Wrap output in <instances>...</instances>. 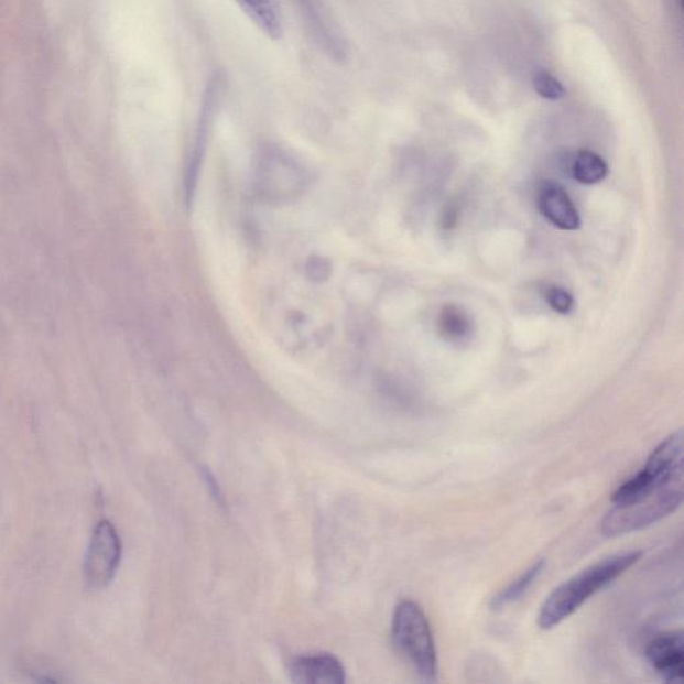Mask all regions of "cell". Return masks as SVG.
<instances>
[{"mask_svg":"<svg viewBox=\"0 0 684 684\" xmlns=\"http://www.w3.org/2000/svg\"><path fill=\"white\" fill-rule=\"evenodd\" d=\"M643 554L640 551L620 552L608 556L593 566L580 571L579 574L562 583L543 601L538 615V625L542 630L554 629L575 614L579 608L623 575L633 564H637Z\"/></svg>","mask_w":684,"mask_h":684,"instance_id":"obj_1","label":"cell"},{"mask_svg":"<svg viewBox=\"0 0 684 684\" xmlns=\"http://www.w3.org/2000/svg\"><path fill=\"white\" fill-rule=\"evenodd\" d=\"M392 638L397 649L425 681H436L437 651L428 618L416 601H400L392 620Z\"/></svg>","mask_w":684,"mask_h":684,"instance_id":"obj_2","label":"cell"},{"mask_svg":"<svg viewBox=\"0 0 684 684\" xmlns=\"http://www.w3.org/2000/svg\"><path fill=\"white\" fill-rule=\"evenodd\" d=\"M682 498L683 474L645 498L629 504L614 506L601 520V532L614 538L648 529L673 514L681 507Z\"/></svg>","mask_w":684,"mask_h":684,"instance_id":"obj_3","label":"cell"},{"mask_svg":"<svg viewBox=\"0 0 684 684\" xmlns=\"http://www.w3.org/2000/svg\"><path fill=\"white\" fill-rule=\"evenodd\" d=\"M683 432H674L658 445L644 467L621 485L612 495L614 506H623L645 498L682 475Z\"/></svg>","mask_w":684,"mask_h":684,"instance_id":"obj_4","label":"cell"},{"mask_svg":"<svg viewBox=\"0 0 684 684\" xmlns=\"http://www.w3.org/2000/svg\"><path fill=\"white\" fill-rule=\"evenodd\" d=\"M307 177L291 155L278 148H265L257 156L254 166V191L268 203H284L304 192Z\"/></svg>","mask_w":684,"mask_h":684,"instance_id":"obj_5","label":"cell"},{"mask_svg":"<svg viewBox=\"0 0 684 684\" xmlns=\"http://www.w3.org/2000/svg\"><path fill=\"white\" fill-rule=\"evenodd\" d=\"M122 557V543L115 525L100 522L94 531L86 552L85 585L91 591L108 587L117 574Z\"/></svg>","mask_w":684,"mask_h":684,"instance_id":"obj_6","label":"cell"},{"mask_svg":"<svg viewBox=\"0 0 684 684\" xmlns=\"http://www.w3.org/2000/svg\"><path fill=\"white\" fill-rule=\"evenodd\" d=\"M222 90L224 84L221 78H213L209 82V85H207L204 97L203 110H200L196 141H194L191 160L189 163H187V171L185 177L186 203L187 200H191L193 198L194 189H196L199 167L200 165H203L204 161L207 135H209L213 117H215L219 100H221Z\"/></svg>","mask_w":684,"mask_h":684,"instance_id":"obj_7","label":"cell"},{"mask_svg":"<svg viewBox=\"0 0 684 684\" xmlns=\"http://www.w3.org/2000/svg\"><path fill=\"white\" fill-rule=\"evenodd\" d=\"M645 656L655 673L667 683H682L684 649L682 631L667 632L651 640Z\"/></svg>","mask_w":684,"mask_h":684,"instance_id":"obj_8","label":"cell"},{"mask_svg":"<svg viewBox=\"0 0 684 684\" xmlns=\"http://www.w3.org/2000/svg\"><path fill=\"white\" fill-rule=\"evenodd\" d=\"M287 673L292 682L298 684H343L347 681L340 659L330 654L293 658Z\"/></svg>","mask_w":684,"mask_h":684,"instance_id":"obj_9","label":"cell"},{"mask_svg":"<svg viewBox=\"0 0 684 684\" xmlns=\"http://www.w3.org/2000/svg\"><path fill=\"white\" fill-rule=\"evenodd\" d=\"M301 12L306 19L312 34L315 35L318 45L336 62L347 59V45L340 33L330 21L328 11L325 10L322 0H297Z\"/></svg>","mask_w":684,"mask_h":684,"instance_id":"obj_10","label":"cell"},{"mask_svg":"<svg viewBox=\"0 0 684 684\" xmlns=\"http://www.w3.org/2000/svg\"><path fill=\"white\" fill-rule=\"evenodd\" d=\"M539 210L552 225L562 230L580 228V215L566 191L556 184H545L538 199Z\"/></svg>","mask_w":684,"mask_h":684,"instance_id":"obj_11","label":"cell"},{"mask_svg":"<svg viewBox=\"0 0 684 684\" xmlns=\"http://www.w3.org/2000/svg\"><path fill=\"white\" fill-rule=\"evenodd\" d=\"M249 21L271 40L282 35V17L278 0H235Z\"/></svg>","mask_w":684,"mask_h":684,"instance_id":"obj_12","label":"cell"},{"mask_svg":"<svg viewBox=\"0 0 684 684\" xmlns=\"http://www.w3.org/2000/svg\"><path fill=\"white\" fill-rule=\"evenodd\" d=\"M545 567L544 558L533 563L532 566L512 582L510 586H507L503 591H500L491 600V608L495 611L503 610V608L517 604L523 596L530 591L533 583L541 576Z\"/></svg>","mask_w":684,"mask_h":684,"instance_id":"obj_13","label":"cell"},{"mask_svg":"<svg viewBox=\"0 0 684 684\" xmlns=\"http://www.w3.org/2000/svg\"><path fill=\"white\" fill-rule=\"evenodd\" d=\"M573 177L583 185H595L604 181L608 174V165L600 155L580 150L571 165Z\"/></svg>","mask_w":684,"mask_h":684,"instance_id":"obj_14","label":"cell"},{"mask_svg":"<svg viewBox=\"0 0 684 684\" xmlns=\"http://www.w3.org/2000/svg\"><path fill=\"white\" fill-rule=\"evenodd\" d=\"M438 330L452 343H462L473 335V323L462 307L447 305L438 317Z\"/></svg>","mask_w":684,"mask_h":684,"instance_id":"obj_15","label":"cell"},{"mask_svg":"<svg viewBox=\"0 0 684 684\" xmlns=\"http://www.w3.org/2000/svg\"><path fill=\"white\" fill-rule=\"evenodd\" d=\"M533 87L535 91L544 99L557 100L564 97L566 90H564L561 80L556 79L547 70H539L533 77Z\"/></svg>","mask_w":684,"mask_h":684,"instance_id":"obj_16","label":"cell"},{"mask_svg":"<svg viewBox=\"0 0 684 684\" xmlns=\"http://www.w3.org/2000/svg\"><path fill=\"white\" fill-rule=\"evenodd\" d=\"M547 301L552 310L561 315H568L573 312L575 301L573 294L562 286H552L547 291Z\"/></svg>","mask_w":684,"mask_h":684,"instance_id":"obj_17","label":"cell"},{"mask_svg":"<svg viewBox=\"0 0 684 684\" xmlns=\"http://www.w3.org/2000/svg\"><path fill=\"white\" fill-rule=\"evenodd\" d=\"M312 269L310 268V274H315V280L319 281L326 279V273H328V269H326L325 261L315 260V262L311 263Z\"/></svg>","mask_w":684,"mask_h":684,"instance_id":"obj_18","label":"cell"},{"mask_svg":"<svg viewBox=\"0 0 684 684\" xmlns=\"http://www.w3.org/2000/svg\"><path fill=\"white\" fill-rule=\"evenodd\" d=\"M680 3L682 4V3H683V0H680Z\"/></svg>","mask_w":684,"mask_h":684,"instance_id":"obj_19","label":"cell"}]
</instances>
